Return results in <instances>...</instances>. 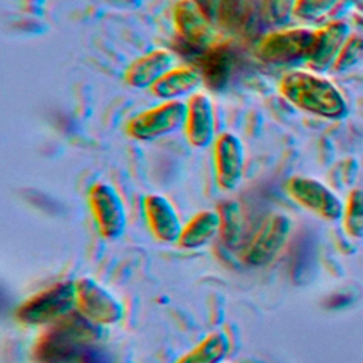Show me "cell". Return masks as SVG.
Masks as SVG:
<instances>
[{"label": "cell", "mask_w": 363, "mask_h": 363, "mask_svg": "<svg viewBox=\"0 0 363 363\" xmlns=\"http://www.w3.org/2000/svg\"><path fill=\"white\" fill-rule=\"evenodd\" d=\"M102 328L78 311L48 325L31 347L33 363H77L82 352L102 337Z\"/></svg>", "instance_id": "cell-1"}, {"label": "cell", "mask_w": 363, "mask_h": 363, "mask_svg": "<svg viewBox=\"0 0 363 363\" xmlns=\"http://www.w3.org/2000/svg\"><path fill=\"white\" fill-rule=\"evenodd\" d=\"M281 95L298 109L322 118H339L345 113V101L337 88L313 72L295 69L286 72L279 84Z\"/></svg>", "instance_id": "cell-2"}, {"label": "cell", "mask_w": 363, "mask_h": 363, "mask_svg": "<svg viewBox=\"0 0 363 363\" xmlns=\"http://www.w3.org/2000/svg\"><path fill=\"white\" fill-rule=\"evenodd\" d=\"M75 282H55L23 301L16 309V319L27 326H48L75 309Z\"/></svg>", "instance_id": "cell-3"}, {"label": "cell", "mask_w": 363, "mask_h": 363, "mask_svg": "<svg viewBox=\"0 0 363 363\" xmlns=\"http://www.w3.org/2000/svg\"><path fill=\"white\" fill-rule=\"evenodd\" d=\"M316 44V31L308 28H285L264 35L257 47V57L271 65H294L309 61Z\"/></svg>", "instance_id": "cell-4"}, {"label": "cell", "mask_w": 363, "mask_h": 363, "mask_svg": "<svg viewBox=\"0 0 363 363\" xmlns=\"http://www.w3.org/2000/svg\"><path fill=\"white\" fill-rule=\"evenodd\" d=\"M187 105L182 101H163L130 118L125 132L135 140H155L184 126Z\"/></svg>", "instance_id": "cell-5"}, {"label": "cell", "mask_w": 363, "mask_h": 363, "mask_svg": "<svg viewBox=\"0 0 363 363\" xmlns=\"http://www.w3.org/2000/svg\"><path fill=\"white\" fill-rule=\"evenodd\" d=\"M88 206L99 235L118 240L126 230V208L118 190L105 182L92 184L88 190Z\"/></svg>", "instance_id": "cell-6"}, {"label": "cell", "mask_w": 363, "mask_h": 363, "mask_svg": "<svg viewBox=\"0 0 363 363\" xmlns=\"http://www.w3.org/2000/svg\"><path fill=\"white\" fill-rule=\"evenodd\" d=\"M75 311L99 326L118 323L125 313L122 302L98 281L84 277L75 281Z\"/></svg>", "instance_id": "cell-7"}, {"label": "cell", "mask_w": 363, "mask_h": 363, "mask_svg": "<svg viewBox=\"0 0 363 363\" xmlns=\"http://www.w3.org/2000/svg\"><path fill=\"white\" fill-rule=\"evenodd\" d=\"M291 233V220L281 213L264 218L242 250V261L250 267H264L274 261L285 247Z\"/></svg>", "instance_id": "cell-8"}, {"label": "cell", "mask_w": 363, "mask_h": 363, "mask_svg": "<svg viewBox=\"0 0 363 363\" xmlns=\"http://www.w3.org/2000/svg\"><path fill=\"white\" fill-rule=\"evenodd\" d=\"M213 163L217 186L224 191H231L242 180L245 169V149L241 139L224 132L213 143Z\"/></svg>", "instance_id": "cell-9"}, {"label": "cell", "mask_w": 363, "mask_h": 363, "mask_svg": "<svg viewBox=\"0 0 363 363\" xmlns=\"http://www.w3.org/2000/svg\"><path fill=\"white\" fill-rule=\"evenodd\" d=\"M173 26L182 41L196 48L217 44L216 26L200 11L193 0H179L173 9Z\"/></svg>", "instance_id": "cell-10"}, {"label": "cell", "mask_w": 363, "mask_h": 363, "mask_svg": "<svg viewBox=\"0 0 363 363\" xmlns=\"http://www.w3.org/2000/svg\"><path fill=\"white\" fill-rule=\"evenodd\" d=\"M285 190L295 203L319 217L332 220L340 213V204L336 196L315 179L294 176L286 182Z\"/></svg>", "instance_id": "cell-11"}, {"label": "cell", "mask_w": 363, "mask_h": 363, "mask_svg": "<svg viewBox=\"0 0 363 363\" xmlns=\"http://www.w3.org/2000/svg\"><path fill=\"white\" fill-rule=\"evenodd\" d=\"M187 113L184 121V136L194 149H204L216 140V115L210 96L204 92H196L189 96Z\"/></svg>", "instance_id": "cell-12"}, {"label": "cell", "mask_w": 363, "mask_h": 363, "mask_svg": "<svg viewBox=\"0 0 363 363\" xmlns=\"http://www.w3.org/2000/svg\"><path fill=\"white\" fill-rule=\"evenodd\" d=\"M146 225L159 242H177L183 224L173 203L163 194H146L142 201Z\"/></svg>", "instance_id": "cell-13"}, {"label": "cell", "mask_w": 363, "mask_h": 363, "mask_svg": "<svg viewBox=\"0 0 363 363\" xmlns=\"http://www.w3.org/2000/svg\"><path fill=\"white\" fill-rule=\"evenodd\" d=\"M174 57L169 50L156 48L133 60L125 69V82L138 89H146L173 68Z\"/></svg>", "instance_id": "cell-14"}, {"label": "cell", "mask_w": 363, "mask_h": 363, "mask_svg": "<svg viewBox=\"0 0 363 363\" xmlns=\"http://www.w3.org/2000/svg\"><path fill=\"white\" fill-rule=\"evenodd\" d=\"M203 82L200 71L186 65L173 67L150 86V92L162 101H180L199 92Z\"/></svg>", "instance_id": "cell-15"}, {"label": "cell", "mask_w": 363, "mask_h": 363, "mask_svg": "<svg viewBox=\"0 0 363 363\" xmlns=\"http://www.w3.org/2000/svg\"><path fill=\"white\" fill-rule=\"evenodd\" d=\"M220 233V214L217 210H201L196 213L186 224L177 240L182 250H199L210 242Z\"/></svg>", "instance_id": "cell-16"}, {"label": "cell", "mask_w": 363, "mask_h": 363, "mask_svg": "<svg viewBox=\"0 0 363 363\" xmlns=\"http://www.w3.org/2000/svg\"><path fill=\"white\" fill-rule=\"evenodd\" d=\"M228 352V335L224 330H213L174 363H223Z\"/></svg>", "instance_id": "cell-17"}, {"label": "cell", "mask_w": 363, "mask_h": 363, "mask_svg": "<svg viewBox=\"0 0 363 363\" xmlns=\"http://www.w3.org/2000/svg\"><path fill=\"white\" fill-rule=\"evenodd\" d=\"M345 27L342 24H330L316 31V44L311 60L308 61L315 69L325 68L333 58L339 44L342 43Z\"/></svg>", "instance_id": "cell-18"}, {"label": "cell", "mask_w": 363, "mask_h": 363, "mask_svg": "<svg viewBox=\"0 0 363 363\" xmlns=\"http://www.w3.org/2000/svg\"><path fill=\"white\" fill-rule=\"evenodd\" d=\"M220 214V235L225 245H235L241 234V213L240 206L234 200H225L216 208Z\"/></svg>", "instance_id": "cell-19"}, {"label": "cell", "mask_w": 363, "mask_h": 363, "mask_svg": "<svg viewBox=\"0 0 363 363\" xmlns=\"http://www.w3.org/2000/svg\"><path fill=\"white\" fill-rule=\"evenodd\" d=\"M335 0H296L294 14L302 20H313L326 13Z\"/></svg>", "instance_id": "cell-20"}, {"label": "cell", "mask_w": 363, "mask_h": 363, "mask_svg": "<svg viewBox=\"0 0 363 363\" xmlns=\"http://www.w3.org/2000/svg\"><path fill=\"white\" fill-rule=\"evenodd\" d=\"M296 0H264V11L274 24L282 23L291 11H294Z\"/></svg>", "instance_id": "cell-21"}, {"label": "cell", "mask_w": 363, "mask_h": 363, "mask_svg": "<svg viewBox=\"0 0 363 363\" xmlns=\"http://www.w3.org/2000/svg\"><path fill=\"white\" fill-rule=\"evenodd\" d=\"M200 11L216 26L220 21L221 0H193Z\"/></svg>", "instance_id": "cell-22"}, {"label": "cell", "mask_w": 363, "mask_h": 363, "mask_svg": "<svg viewBox=\"0 0 363 363\" xmlns=\"http://www.w3.org/2000/svg\"><path fill=\"white\" fill-rule=\"evenodd\" d=\"M77 363H109V357L104 350L91 345L82 352Z\"/></svg>", "instance_id": "cell-23"}, {"label": "cell", "mask_w": 363, "mask_h": 363, "mask_svg": "<svg viewBox=\"0 0 363 363\" xmlns=\"http://www.w3.org/2000/svg\"><path fill=\"white\" fill-rule=\"evenodd\" d=\"M223 363H224V362H223ZM227 363H228V362H227Z\"/></svg>", "instance_id": "cell-24"}]
</instances>
